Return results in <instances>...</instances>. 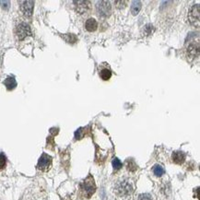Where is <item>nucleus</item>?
Instances as JSON below:
<instances>
[{"mask_svg":"<svg viewBox=\"0 0 200 200\" xmlns=\"http://www.w3.org/2000/svg\"><path fill=\"white\" fill-rule=\"evenodd\" d=\"M199 4H197L195 6H193V7L190 9L189 13H188V20L190 22V24H192L193 26L196 27H199Z\"/></svg>","mask_w":200,"mask_h":200,"instance_id":"obj_1","label":"nucleus"},{"mask_svg":"<svg viewBox=\"0 0 200 200\" xmlns=\"http://www.w3.org/2000/svg\"><path fill=\"white\" fill-rule=\"evenodd\" d=\"M81 187H82V190H83L85 196H86L88 198H91V197L94 194L95 189H96V185H95V184H94L93 178H91V176L88 177V178L85 180V182L82 184Z\"/></svg>","mask_w":200,"mask_h":200,"instance_id":"obj_2","label":"nucleus"},{"mask_svg":"<svg viewBox=\"0 0 200 200\" xmlns=\"http://www.w3.org/2000/svg\"><path fill=\"white\" fill-rule=\"evenodd\" d=\"M116 193L120 197H128L133 193V187L127 181H124L116 186Z\"/></svg>","mask_w":200,"mask_h":200,"instance_id":"obj_3","label":"nucleus"},{"mask_svg":"<svg viewBox=\"0 0 200 200\" xmlns=\"http://www.w3.org/2000/svg\"><path fill=\"white\" fill-rule=\"evenodd\" d=\"M97 10L100 16L107 17L111 14L112 6L109 1H99L97 3Z\"/></svg>","mask_w":200,"mask_h":200,"instance_id":"obj_4","label":"nucleus"},{"mask_svg":"<svg viewBox=\"0 0 200 200\" xmlns=\"http://www.w3.org/2000/svg\"><path fill=\"white\" fill-rule=\"evenodd\" d=\"M16 33L17 36L19 40H23L24 38H26L27 36L31 35V29L30 26L26 23H20L16 30Z\"/></svg>","mask_w":200,"mask_h":200,"instance_id":"obj_5","label":"nucleus"},{"mask_svg":"<svg viewBox=\"0 0 200 200\" xmlns=\"http://www.w3.org/2000/svg\"><path fill=\"white\" fill-rule=\"evenodd\" d=\"M33 1H24L20 5V10L26 17H31L33 11Z\"/></svg>","mask_w":200,"mask_h":200,"instance_id":"obj_6","label":"nucleus"},{"mask_svg":"<svg viewBox=\"0 0 200 200\" xmlns=\"http://www.w3.org/2000/svg\"><path fill=\"white\" fill-rule=\"evenodd\" d=\"M52 163V158L47 154H43L38 161V168L42 171H46Z\"/></svg>","mask_w":200,"mask_h":200,"instance_id":"obj_7","label":"nucleus"},{"mask_svg":"<svg viewBox=\"0 0 200 200\" xmlns=\"http://www.w3.org/2000/svg\"><path fill=\"white\" fill-rule=\"evenodd\" d=\"M74 4H76V10L82 14L89 10L91 2L90 1H74Z\"/></svg>","mask_w":200,"mask_h":200,"instance_id":"obj_8","label":"nucleus"},{"mask_svg":"<svg viewBox=\"0 0 200 200\" xmlns=\"http://www.w3.org/2000/svg\"><path fill=\"white\" fill-rule=\"evenodd\" d=\"M187 53L190 56L195 57L199 54V44L198 43H192L187 47Z\"/></svg>","mask_w":200,"mask_h":200,"instance_id":"obj_9","label":"nucleus"},{"mask_svg":"<svg viewBox=\"0 0 200 200\" xmlns=\"http://www.w3.org/2000/svg\"><path fill=\"white\" fill-rule=\"evenodd\" d=\"M172 160L176 164H182L185 160V154L183 151H175L172 153Z\"/></svg>","mask_w":200,"mask_h":200,"instance_id":"obj_10","label":"nucleus"},{"mask_svg":"<svg viewBox=\"0 0 200 200\" xmlns=\"http://www.w3.org/2000/svg\"><path fill=\"white\" fill-rule=\"evenodd\" d=\"M86 30L89 31V32H94L97 27H98V22L95 19L93 18H91L89 19H87L86 21Z\"/></svg>","mask_w":200,"mask_h":200,"instance_id":"obj_11","label":"nucleus"},{"mask_svg":"<svg viewBox=\"0 0 200 200\" xmlns=\"http://www.w3.org/2000/svg\"><path fill=\"white\" fill-rule=\"evenodd\" d=\"M142 7V3L139 0H134L132 1L131 5V12L133 15H138Z\"/></svg>","mask_w":200,"mask_h":200,"instance_id":"obj_12","label":"nucleus"},{"mask_svg":"<svg viewBox=\"0 0 200 200\" xmlns=\"http://www.w3.org/2000/svg\"><path fill=\"white\" fill-rule=\"evenodd\" d=\"M4 84H5V86L6 87V89L8 91L14 90L16 88V86H17V82H16L15 79L12 78V77H7L6 79V80L4 81Z\"/></svg>","mask_w":200,"mask_h":200,"instance_id":"obj_13","label":"nucleus"},{"mask_svg":"<svg viewBox=\"0 0 200 200\" xmlns=\"http://www.w3.org/2000/svg\"><path fill=\"white\" fill-rule=\"evenodd\" d=\"M152 171H153V173H154L156 176H161V175L164 174V172H165L163 167L160 166V165H159V164L155 165V166L153 167V170H152Z\"/></svg>","mask_w":200,"mask_h":200,"instance_id":"obj_14","label":"nucleus"},{"mask_svg":"<svg viewBox=\"0 0 200 200\" xmlns=\"http://www.w3.org/2000/svg\"><path fill=\"white\" fill-rule=\"evenodd\" d=\"M100 76L103 80H109L110 78L112 77V72H111L109 69L104 68V69H102V70L100 71Z\"/></svg>","mask_w":200,"mask_h":200,"instance_id":"obj_15","label":"nucleus"},{"mask_svg":"<svg viewBox=\"0 0 200 200\" xmlns=\"http://www.w3.org/2000/svg\"><path fill=\"white\" fill-rule=\"evenodd\" d=\"M113 169L114 170H119V169H121L122 168V162L120 161V160L119 159H117V158H114L113 160Z\"/></svg>","mask_w":200,"mask_h":200,"instance_id":"obj_16","label":"nucleus"},{"mask_svg":"<svg viewBox=\"0 0 200 200\" xmlns=\"http://www.w3.org/2000/svg\"><path fill=\"white\" fill-rule=\"evenodd\" d=\"M6 158L3 153H1L0 154V171L6 167Z\"/></svg>","mask_w":200,"mask_h":200,"instance_id":"obj_17","label":"nucleus"},{"mask_svg":"<svg viewBox=\"0 0 200 200\" xmlns=\"http://www.w3.org/2000/svg\"><path fill=\"white\" fill-rule=\"evenodd\" d=\"M153 32H154V28H153V26H152L151 24L146 25V27H145V33H146L147 35H150Z\"/></svg>","mask_w":200,"mask_h":200,"instance_id":"obj_18","label":"nucleus"},{"mask_svg":"<svg viewBox=\"0 0 200 200\" xmlns=\"http://www.w3.org/2000/svg\"><path fill=\"white\" fill-rule=\"evenodd\" d=\"M114 4H115V6L117 8H124L126 6V2L124 1V0H122V1H115Z\"/></svg>","mask_w":200,"mask_h":200,"instance_id":"obj_19","label":"nucleus"},{"mask_svg":"<svg viewBox=\"0 0 200 200\" xmlns=\"http://www.w3.org/2000/svg\"><path fill=\"white\" fill-rule=\"evenodd\" d=\"M127 169L129 171H136L137 170V165L135 164L134 161L130 160V161H127Z\"/></svg>","mask_w":200,"mask_h":200,"instance_id":"obj_20","label":"nucleus"},{"mask_svg":"<svg viewBox=\"0 0 200 200\" xmlns=\"http://www.w3.org/2000/svg\"><path fill=\"white\" fill-rule=\"evenodd\" d=\"M0 4H1V6L3 9L5 10H7L9 8V5H10V2L9 1H0Z\"/></svg>","mask_w":200,"mask_h":200,"instance_id":"obj_21","label":"nucleus"},{"mask_svg":"<svg viewBox=\"0 0 200 200\" xmlns=\"http://www.w3.org/2000/svg\"><path fill=\"white\" fill-rule=\"evenodd\" d=\"M138 200H152V198L150 194H141L139 195Z\"/></svg>","mask_w":200,"mask_h":200,"instance_id":"obj_22","label":"nucleus"},{"mask_svg":"<svg viewBox=\"0 0 200 200\" xmlns=\"http://www.w3.org/2000/svg\"><path fill=\"white\" fill-rule=\"evenodd\" d=\"M81 131H82V128H79L78 131H76V133H75V138H81Z\"/></svg>","mask_w":200,"mask_h":200,"instance_id":"obj_23","label":"nucleus"}]
</instances>
